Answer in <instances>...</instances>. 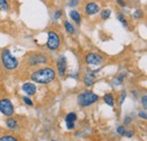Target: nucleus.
I'll return each mask as SVG.
<instances>
[{
  "instance_id": "f8f14e48",
  "label": "nucleus",
  "mask_w": 147,
  "mask_h": 141,
  "mask_svg": "<svg viewBox=\"0 0 147 141\" xmlns=\"http://www.w3.org/2000/svg\"><path fill=\"white\" fill-rule=\"evenodd\" d=\"M104 103L108 104L109 106L114 105V99H113L112 94H105V95H104Z\"/></svg>"
},
{
  "instance_id": "7c9ffc66",
  "label": "nucleus",
  "mask_w": 147,
  "mask_h": 141,
  "mask_svg": "<svg viewBox=\"0 0 147 141\" xmlns=\"http://www.w3.org/2000/svg\"><path fill=\"white\" fill-rule=\"evenodd\" d=\"M125 97H126V93H123V94H122V96H121V103L125 101Z\"/></svg>"
},
{
  "instance_id": "2eb2a0df",
  "label": "nucleus",
  "mask_w": 147,
  "mask_h": 141,
  "mask_svg": "<svg viewBox=\"0 0 147 141\" xmlns=\"http://www.w3.org/2000/svg\"><path fill=\"white\" fill-rule=\"evenodd\" d=\"M65 28H66V31H67L69 34H74V33H75V28H74V26L69 21H65Z\"/></svg>"
},
{
  "instance_id": "5701e85b",
  "label": "nucleus",
  "mask_w": 147,
  "mask_h": 141,
  "mask_svg": "<svg viewBox=\"0 0 147 141\" xmlns=\"http://www.w3.org/2000/svg\"><path fill=\"white\" fill-rule=\"evenodd\" d=\"M23 101H24V102H25V103H26L28 106L33 105V102H32V101H31L28 97H23Z\"/></svg>"
},
{
  "instance_id": "473e14b6",
  "label": "nucleus",
  "mask_w": 147,
  "mask_h": 141,
  "mask_svg": "<svg viewBox=\"0 0 147 141\" xmlns=\"http://www.w3.org/2000/svg\"><path fill=\"white\" fill-rule=\"evenodd\" d=\"M53 141H55V140H53Z\"/></svg>"
},
{
  "instance_id": "aec40b11",
  "label": "nucleus",
  "mask_w": 147,
  "mask_h": 141,
  "mask_svg": "<svg viewBox=\"0 0 147 141\" xmlns=\"http://www.w3.org/2000/svg\"><path fill=\"white\" fill-rule=\"evenodd\" d=\"M117 17H118V19H119V20H120V21H121V23H122L125 26H127V25H128V24H127L126 18H125V16H123L122 14H118V15H117Z\"/></svg>"
},
{
  "instance_id": "dca6fc26",
  "label": "nucleus",
  "mask_w": 147,
  "mask_h": 141,
  "mask_svg": "<svg viewBox=\"0 0 147 141\" xmlns=\"http://www.w3.org/2000/svg\"><path fill=\"white\" fill-rule=\"evenodd\" d=\"M77 119V115L75 113H69L67 116H66V122H75Z\"/></svg>"
},
{
  "instance_id": "20e7f679",
  "label": "nucleus",
  "mask_w": 147,
  "mask_h": 141,
  "mask_svg": "<svg viewBox=\"0 0 147 141\" xmlns=\"http://www.w3.org/2000/svg\"><path fill=\"white\" fill-rule=\"evenodd\" d=\"M0 112L6 116H11L14 114V106L9 99L3 98L0 101Z\"/></svg>"
},
{
  "instance_id": "cd10ccee",
  "label": "nucleus",
  "mask_w": 147,
  "mask_h": 141,
  "mask_svg": "<svg viewBox=\"0 0 147 141\" xmlns=\"http://www.w3.org/2000/svg\"><path fill=\"white\" fill-rule=\"evenodd\" d=\"M142 101H143V105H144V108H146V107H147V97H146V96H144Z\"/></svg>"
},
{
  "instance_id": "2f4dec72",
  "label": "nucleus",
  "mask_w": 147,
  "mask_h": 141,
  "mask_svg": "<svg viewBox=\"0 0 147 141\" xmlns=\"http://www.w3.org/2000/svg\"><path fill=\"white\" fill-rule=\"evenodd\" d=\"M125 122H126V124H129V123H130V122H131V120H130V119H129V117H127V119H126V121H125Z\"/></svg>"
},
{
  "instance_id": "f3484780",
  "label": "nucleus",
  "mask_w": 147,
  "mask_h": 141,
  "mask_svg": "<svg viewBox=\"0 0 147 141\" xmlns=\"http://www.w3.org/2000/svg\"><path fill=\"white\" fill-rule=\"evenodd\" d=\"M8 9H9V5L7 0H0V10H8Z\"/></svg>"
},
{
  "instance_id": "39448f33",
  "label": "nucleus",
  "mask_w": 147,
  "mask_h": 141,
  "mask_svg": "<svg viewBox=\"0 0 147 141\" xmlns=\"http://www.w3.org/2000/svg\"><path fill=\"white\" fill-rule=\"evenodd\" d=\"M49 37H48V42H47V46H48V49H50V50H52V51H55L57 50L58 48H59V44H60V40H59V35L53 32V31H51V32H49Z\"/></svg>"
},
{
  "instance_id": "412c9836",
  "label": "nucleus",
  "mask_w": 147,
  "mask_h": 141,
  "mask_svg": "<svg viewBox=\"0 0 147 141\" xmlns=\"http://www.w3.org/2000/svg\"><path fill=\"white\" fill-rule=\"evenodd\" d=\"M117 131H118V133H119V134H125V132H126V130H125V126H123V125H120V126L118 128V130H117Z\"/></svg>"
},
{
  "instance_id": "9d476101",
  "label": "nucleus",
  "mask_w": 147,
  "mask_h": 141,
  "mask_svg": "<svg viewBox=\"0 0 147 141\" xmlns=\"http://www.w3.org/2000/svg\"><path fill=\"white\" fill-rule=\"evenodd\" d=\"M23 90L27 94V95H34L36 93V87L34 84L32 83H26L23 85Z\"/></svg>"
},
{
  "instance_id": "b1692460",
  "label": "nucleus",
  "mask_w": 147,
  "mask_h": 141,
  "mask_svg": "<svg viewBox=\"0 0 147 141\" xmlns=\"http://www.w3.org/2000/svg\"><path fill=\"white\" fill-rule=\"evenodd\" d=\"M139 117H142V119H144V120H146L147 119V114H146V111H143V112H139Z\"/></svg>"
},
{
  "instance_id": "c85d7f7f",
  "label": "nucleus",
  "mask_w": 147,
  "mask_h": 141,
  "mask_svg": "<svg viewBox=\"0 0 147 141\" xmlns=\"http://www.w3.org/2000/svg\"><path fill=\"white\" fill-rule=\"evenodd\" d=\"M117 2H118L121 7H125V6H126V3H125V1H123V0H117Z\"/></svg>"
},
{
  "instance_id": "bb28decb",
  "label": "nucleus",
  "mask_w": 147,
  "mask_h": 141,
  "mask_svg": "<svg viewBox=\"0 0 147 141\" xmlns=\"http://www.w3.org/2000/svg\"><path fill=\"white\" fill-rule=\"evenodd\" d=\"M142 15H143V14H142V11H140V10H136L134 16H135V18H139V17H142Z\"/></svg>"
},
{
  "instance_id": "393cba45",
  "label": "nucleus",
  "mask_w": 147,
  "mask_h": 141,
  "mask_svg": "<svg viewBox=\"0 0 147 141\" xmlns=\"http://www.w3.org/2000/svg\"><path fill=\"white\" fill-rule=\"evenodd\" d=\"M75 128V123L74 122H67V129L68 130H73Z\"/></svg>"
},
{
  "instance_id": "c756f323",
  "label": "nucleus",
  "mask_w": 147,
  "mask_h": 141,
  "mask_svg": "<svg viewBox=\"0 0 147 141\" xmlns=\"http://www.w3.org/2000/svg\"><path fill=\"white\" fill-rule=\"evenodd\" d=\"M125 133H126V136H127V137H129V138H131V137H132V134H134V133H132L131 131H128V132H125Z\"/></svg>"
},
{
  "instance_id": "4be33fe9",
  "label": "nucleus",
  "mask_w": 147,
  "mask_h": 141,
  "mask_svg": "<svg viewBox=\"0 0 147 141\" xmlns=\"http://www.w3.org/2000/svg\"><path fill=\"white\" fill-rule=\"evenodd\" d=\"M77 5H78V0H70L68 2V6L69 7H76Z\"/></svg>"
},
{
  "instance_id": "f03ea898",
  "label": "nucleus",
  "mask_w": 147,
  "mask_h": 141,
  "mask_svg": "<svg viewBox=\"0 0 147 141\" xmlns=\"http://www.w3.org/2000/svg\"><path fill=\"white\" fill-rule=\"evenodd\" d=\"M0 59H1V62H2L3 67L6 69H8V70H15L18 67L17 59L11 55V53L8 49L2 50V52L0 54Z\"/></svg>"
},
{
  "instance_id": "ddd939ff",
  "label": "nucleus",
  "mask_w": 147,
  "mask_h": 141,
  "mask_svg": "<svg viewBox=\"0 0 147 141\" xmlns=\"http://www.w3.org/2000/svg\"><path fill=\"white\" fill-rule=\"evenodd\" d=\"M6 124H7L8 129H10V130H15V129H17V122H16L14 119H7Z\"/></svg>"
},
{
  "instance_id": "6ab92c4d",
  "label": "nucleus",
  "mask_w": 147,
  "mask_h": 141,
  "mask_svg": "<svg viewBox=\"0 0 147 141\" xmlns=\"http://www.w3.org/2000/svg\"><path fill=\"white\" fill-rule=\"evenodd\" d=\"M110 15H111L110 9H105V10H103V11H102V14H101V18H102V19H108V18L110 17Z\"/></svg>"
},
{
  "instance_id": "f257e3e1",
  "label": "nucleus",
  "mask_w": 147,
  "mask_h": 141,
  "mask_svg": "<svg viewBox=\"0 0 147 141\" xmlns=\"http://www.w3.org/2000/svg\"><path fill=\"white\" fill-rule=\"evenodd\" d=\"M55 78V71L52 68H41L31 75V79L38 84H50Z\"/></svg>"
},
{
  "instance_id": "9b49d317",
  "label": "nucleus",
  "mask_w": 147,
  "mask_h": 141,
  "mask_svg": "<svg viewBox=\"0 0 147 141\" xmlns=\"http://www.w3.org/2000/svg\"><path fill=\"white\" fill-rule=\"evenodd\" d=\"M94 72H95V71H93V73H88V75H86V76L84 77L83 81H84V84H85L86 86H92V85H94V83L96 81Z\"/></svg>"
},
{
  "instance_id": "6e6552de",
  "label": "nucleus",
  "mask_w": 147,
  "mask_h": 141,
  "mask_svg": "<svg viewBox=\"0 0 147 141\" xmlns=\"http://www.w3.org/2000/svg\"><path fill=\"white\" fill-rule=\"evenodd\" d=\"M57 68H58V72L60 73V76H63L67 70V60L65 55H60L57 62Z\"/></svg>"
},
{
  "instance_id": "a211bd4d",
  "label": "nucleus",
  "mask_w": 147,
  "mask_h": 141,
  "mask_svg": "<svg viewBox=\"0 0 147 141\" xmlns=\"http://www.w3.org/2000/svg\"><path fill=\"white\" fill-rule=\"evenodd\" d=\"M0 141H18L15 137L13 136H2L0 138Z\"/></svg>"
},
{
  "instance_id": "423d86ee",
  "label": "nucleus",
  "mask_w": 147,
  "mask_h": 141,
  "mask_svg": "<svg viewBox=\"0 0 147 141\" xmlns=\"http://www.w3.org/2000/svg\"><path fill=\"white\" fill-rule=\"evenodd\" d=\"M47 62H48V58L41 53L31 54L28 56V63L30 64H41V63H47Z\"/></svg>"
},
{
  "instance_id": "a878e982",
  "label": "nucleus",
  "mask_w": 147,
  "mask_h": 141,
  "mask_svg": "<svg viewBox=\"0 0 147 141\" xmlns=\"http://www.w3.org/2000/svg\"><path fill=\"white\" fill-rule=\"evenodd\" d=\"M61 15H62V11H61V10H58V11H55V19H59V18L61 17Z\"/></svg>"
},
{
  "instance_id": "4468645a",
  "label": "nucleus",
  "mask_w": 147,
  "mask_h": 141,
  "mask_svg": "<svg viewBox=\"0 0 147 141\" xmlns=\"http://www.w3.org/2000/svg\"><path fill=\"white\" fill-rule=\"evenodd\" d=\"M70 17L73 18L77 24L80 23V15H79V13H78L77 10H71V11H70Z\"/></svg>"
},
{
  "instance_id": "7ed1b4c3",
  "label": "nucleus",
  "mask_w": 147,
  "mask_h": 141,
  "mask_svg": "<svg viewBox=\"0 0 147 141\" xmlns=\"http://www.w3.org/2000/svg\"><path fill=\"white\" fill-rule=\"evenodd\" d=\"M97 99H98V96L96 94H94L92 91H85V93H83L78 96L77 102L80 106L86 107V106L92 105L93 103H95Z\"/></svg>"
},
{
  "instance_id": "0eeeda50",
  "label": "nucleus",
  "mask_w": 147,
  "mask_h": 141,
  "mask_svg": "<svg viewBox=\"0 0 147 141\" xmlns=\"http://www.w3.org/2000/svg\"><path fill=\"white\" fill-rule=\"evenodd\" d=\"M102 58L96 54V53H88L86 55V62L91 66H98L100 63H102Z\"/></svg>"
},
{
  "instance_id": "1a4fd4ad",
  "label": "nucleus",
  "mask_w": 147,
  "mask_h": 141,
  "mask_svg": "<svg viewBox=\"0 0 147 141\" xmlns=\"http://www.w3.org/2000/svg\"><path fill=\"white\" fill-rule=\"evenodd\" d=\"M98 10H100V8L95 2H90L85 6V11L87 15H95L98 13Z\"/></svg>"
}]
</instances>
